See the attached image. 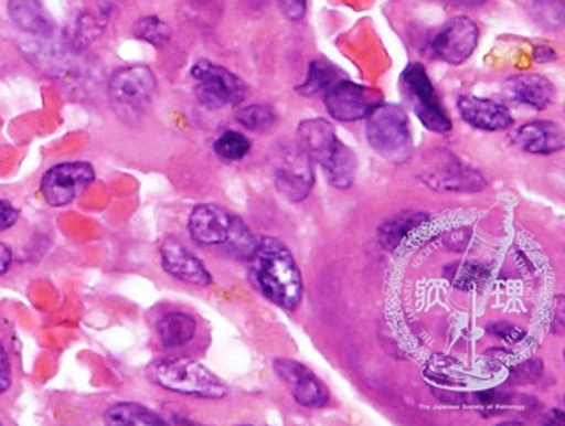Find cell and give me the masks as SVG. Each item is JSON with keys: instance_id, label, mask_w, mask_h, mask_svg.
Segmentation results:
<instances>
[{"instance_id": "obj_1", "label": "cell", "mask_w": 565, "mask_h": 426, "mask_svg": "<svg viewBox=\"0 0 565 426\" xmlns=\"http://www.w3.org/2000/svg\"><path fill=\"white\" fill-rule=\"evenodd\" d=\"M250 262L252 277L268 301L287 311L299 308L305 292L302 274L286 243L262 236Z\"/></svg>"}, {"instance_id": "obj_2", "label": "cell", "mask_w": 565, "mask_h": 426, "mask_svg": "<svg viewBox=\"0 0 565 426\" xmlns=\"http://www.w3.org/2000/svg\"><path fill=\"white\" fill-rule=\"evenodd\" d=\"M312 162L327 172L333 188L349 189L356 173V157L343 141L338 140L334 126L327 119H306L299 125L298 141Z\"/></svg>"}, {"instance_id": "obj_3", "label": "cell", "mask_w": 565, "mask_h": 426, "mask_svg": "<svg viewBox=\"0 0 565 426\" xmlns=\"http://www.w3.org/2000/svg\"><path fill=\"white\" fill-rule=\"evenodd\" d=\"M192 239L202 246H223L236 258L250 260L257 251L258 238L246 224L217 204H199L192 210L188 224Z\"/></svg>"}, {"instance_id": "obj_4", "label": "cell", "mask_w": 565, "mask_h": 426, "mask_svg": "<svg viewBox=\"0 0 565 426\" xmlns=\"http://www.w3.org/2000/svg\"><path fill=\"white\" fill-rule=\"evenodd\" d=\"M151 383L170 393L201 400H223L228 387L210 369L191 359H163L150 368Z\"/></svg>"}, {"instance_id": "obj_5", "label": "cell", "mask_w": 565, "mask_h": 426, "mask_svg": "<svg viewBox=\"0 0 565 426\" xmlns=\"http://www.w3.org/2000/svg\"><path fill=\"white\" fill-rule=\"evenodd\" d=\"M367 143L382 159L403 163L412 157L413 138L406 110L396 104H379L367 116Z\"/></svg>"}, {"instance_id": "obj_6", "label": "cell", "mask_w": 565, "mask_h": 426, "mask_svg": "<svg viewBox=\"0 0 565 426\" xmlns=\"http://www.w3.org/2000/svg\"><path fill=\"white\" fill-rule=\"evenodd\" d=\"M419 179L423 184L438 192L473 194L486 188L482 173L448 150H434L426 155L419 170Z\"/></svg>"}, {"instance_id": "obj_7", "label": "cell", "mask_w": 565, "mask_h": 426, "mask_svg": "<svg viewBox=\"0 0 565 426\" xmlns=\"http://www.w3.org/2000/svg\"><path fill=\"white\" fill-rule=\"evenodd\" d=\"M191 77L195 82V97L206 109L238 106L248 96V85L238 75L211 60H198L191 68Z\"/></svg>"}, {"instance_id": "obj_8", "label": "cell", "mask_w": 565, "mask_h": 426, "mask_svg": "<svg viewBox=\"0 0 565 426\" xmlns=\"http://www.w3.org/2000/svg\"><path fill=\"white\" fill-rule=\"evenodd\" d=\"M157 87V78L148 66H125L110 77L109 100L118 115H143L153 104Z\"/></svg>"}, {"instance_id": "obj_9", "label": "cell", "mask_w": 565, "mask_h": 426, "mask_svg": "<svg viewBox=\"0 0 565 426\" xmlns=\"http://www.w3.org/2000/svg\"><path fill=\"white\" fill-rule=\"evenodd\" d=\"M273 179L279 194L290 203H301L315 185V162L299 145L280 147L273 155Z\"/></svg>"}, {"instance_id": "obj_10", "label": "cell", "mask_w": 565, "mask_h": 426, "mask_svg": "<svg viewBox=\"0 0 565 426\" xmlns=\"http://www.w3.org/2000/svg\"><path fill=\"white\" fill-rule=\"evenodd\" d=\"M401 82H403L404 93L412 100L415 115L418 116L426 129L440 132V135L451 131V119L445 113L440 97H438L422 63H412L403 72Z\"/></svg>"}, {"instance_id": "obj_11", "label": "cell", "mask_w": 565, "mask_h": 426, "mask_svg": "<svg viewBox=\"0 0 565 426\" xmlns=\"http://www.w3.org/2000/svg\"><path fill=\"white\" fill-rule=\"evenodd\" d=\"M96 181V170L87 162H65L41 177V194L53 207L68 206Z\"/></svg>"}, {"instance_id": "obj_12", "label": "cell", "mask_w": 565, "mask_h": 426, "mask_svg": "<svg viewBox=\"0 0 565 426\" xmlns=\"http://www.w3.org/2000/svg\"><path fill=\"white\" fill-rule=\"evenodd\" d=\"M382 103V94L350 81H338L324 96L328 115L340 123L360 121Z\"/></svg>"}, {"instance_id": "obj_13", "label": "cell", "mask_w": 565, "mask_h": 426, "mask_svg": "<svg viewBox=\"0 0 565 426\" xmlns=\"http://www.w3.org/2000/svg\"><path fill=\"white\" fill-rule=\"evenodd\" d=\"M479 26L467 15H457L440 28L431 40V50L450 65H462L478 49Z\"/></svg>"}, {"instance_id": "obj_14", "label": "cell", "mask_w": 565, "mask_h": 426, "mask_svg": "<svg viewBox=\"0 0 565 426\" xmlns=\"http://www.w3.org/2000/svg\"><path fill=\"white\" fill-rule=\"evenodd\" d=\"M274 371L289 386L294 400L306 408H323L330 401V391L327 390L315 372L309 371L301 362L292 359H276Z\"/></svg>"}, {"instance_id": "obj_15", "label": "cell", "mask_w": 565, "mask_h": 426, "mask_svg": "<svg viewBox=\"0 0 565 426\" xmlns=\"http://www.w3.org/2000/svg\"><path fill=\"white\" fill-rule=\"evenodd\" d=\"M160 257H162L163 270L173 279L201 287L210 286L213 283V276L204 267V264L189 252L188 246L177 239L169 238L163 243Z\"/></svg>"}, {"instance_id": "obj_16", "label": "cell", "mask_w": 565, "mask_h": 426, "mask_svg": "<svg viewBox=\"0 0 565 426\" xmlns=\"http://www.w3.org/2000/svg\"><path fill=\"white\" fill-rule=\"evenodd\" d=\"M460 118L482 131H503L513 126V116L504 104L484 97L462 96L457 103Z\"/></svg>"}, {"instance_id": "obj_17", "label": "cell", "mask_w": 565, "mask_h": 426, "mask_svg": "<svg viewBox=\"0 0 565 426\" xmlns=\"http://www.w3.org/2000/svg\"><path fill=\"white\" fill-rule=\"evenodd\" d=\"M511 140L526 153L552 155L564 148V129L552 121L526 123L514 129Z\"/></svg>"}, {"instance_id": "obj_18", "label": "cell", "mask_w": 565, "mask_h": 426, "mask_svg": "<svg viewBox=\"0 0 565 426\" xmlns=\"http://www.w3.org/2000/svg\"><path fill=\"white\" fill-rule=\"evenodd\" d=\"M504 94L513 103L533 107L536 110H544L554 100L555 88L544 75L523 74L511 77L504 84Z\"/></svg>"}, {"instance_id": "obj_19", "label": "cell", "mask_w": 565, "mask_h": 426, "mask_svg": "<svg viewBox=\"0 0 565 426\" xmlns=\"http://www.w3.org/2000/svg\"><path fill=\"white\" fill-rule=\"evenodd\" d=\"M8 12L11 21L24 33L43 38L55 33V22L41 0H8Z\"/></svg>"}, {"instance_id": "obj_20", "label": "cell", "mask_w": 565, "mask_h": 426, "mask_svg": "<svg viewBox=\"0 0 565 426\" xmlns=\"http://www.w3.org/2000/svg\"><path fill=\"white\" fill-rule=\"evenodd\" d=\"M426 221H428V214L422 211H401L379 226V242L387 251H396L401 242Z\"/></svg>"}, {"instance_id": "obj_21", "label": "cell", "mask_w": 565, "mask_h": 426, "mask_svg": "<svg viewBox=\"0 0 565 426\" xmlns=\"http://www.w3.org/2000/svg\"><path fill=\"white\" fill-rule=\"evenodd\" d=\"M198 323L188 312L172 311L157 323L158 339L167 349L188 345L195 337Z\"/></svg>"}, {"instance_id": "obj_22", "label": "cell", "mask_w": 565, "mask_h": 426, "mask_svg": "<svg viewBox=\"0 0 565 426\" xmlns=\"http://www.w3.org/2000/svg\"><path fill=\"white\" fill-rule=\"evenodd\" d=\"M107 425H166L167 419L138 403H118L104 413Z\"/></svg>"}, {"instance_id": "obj_23", "label": "cell", "mask_w": 565, "mask_h": 426, "mask_svg": "<svg viewBox=\"0 0 565 426\" xmlns=\"http://www.w3.org/2000/svg\"><path fill=\"white\" fill-rule=\"evenodd\" d=\"M489 274L484 265L476 262H456L445 268V277L450 280L451 286L463 290H478L488 283Z\"/></svg>"}, {"instance_id": "obj_24", "label": "cell", "mask_w": 565, "mask_h": 426, "mask_svg": "<svg viewBox=\"0 0 565 426\" xmlns=\"http://www.w3.org/2000/svg\"><path fill=\"white\" fill-rule=\"evenodd\" d=\"M334 82H338L337 68L323 60H312L306 81L299 85L298 93L306 97L316 96L321 90H328Z\"/></svg>"}, {"instance_id": "obj_25", "label": "cell", "mask_w": 565, "mask_h": 426, "mask_svg": "<svg viewBox=\"0 0 565 426\" xmlns=\"http://www.w3.org/2000/svg\"><path fill=\"white\" fill-rule=\"evenodd\" d=\"M132 34L145 43L163 49L170 40V28L166 21L157 18V15H147V18L138 19L132 26Z\"/></svg>"}, {"instance_id": "obj_26", "label": "cell", "mask_w": 565, "mask_h": 426, "mask_svg": "<svg viewBox=\"0 0 565 426\" xmlns=\"http://www.w3.org/2000/svg\"><path fill=\"white\" fill-rule=\"evenodd\" d=\"M252 143L248 138L239 131H226L214 141V153L220 159L236 162V160L245 159L250 153Z\"/></svg>"}, {"instance_id": "obj_27", "label": "cell", "mask_w": 565, "mask_h": 426, "mask_svg": "<svg viewBox=\"0 0 565 426\" xmlns=\"http://www.w3.org/2000/svg\"><path fill=\"white\" fill-rule=\"evenodd\" d=\"M107 26V14L99 12H82L81 18L75 22L74 43L77 46H87L103 34Z\"/></svg>"}, {"instance_id": "obj_28", "label": "cell", "mask_w": 565, "mask_h": 426, "mask_svg": "<svg viewBox=\"0 0 565 426\" xmlns=\"http://www.w3.org/2000/svg\"><path fill=\"white\" fill-rule=\"evenodd\" d=\"M276 110L267 104H254L236 115V121L250 131H267L276 125Z\"/></svg>"}, {"instance_id": "obj_29", "label": "cell", "mask_w": 565, "mask_h": 426, "mask_svg": "<svg viewBox=\"0 0 565 426\" xmlns=\"http://www.w3.org/2000/svg\"><path fill=\"white\" fill-rule=\"evenodd\" d=\"M532 11L545 26L558 28L564 19L562 0H532Z\"/></svg>"}, {"instance_id": "obj_30", "label": "cell", "mask_w": 565, "mask_h": 426, "mask_svg": "<svg viewBox=\"0 0 565 426\" xmlns=\"http://www.w3.org/2000/svg\"><path fill=\"white\" fill-rule=\"evenodd\" d=\"M489 333L508 343L522 342L525 339V331L511 323H494L489 327Z\"/></svg>"}, {"instance_id": "obj_31", "label": "cell", "mask_w": 565, "mask_h": 426, "mask_svg": "<svg viewBox=\"0 0 565 426\" xmlns=\"http://www.w3.org/2000/svg\"><path fill=\"white\" fill-rule=\"evenodd\" d=\"M280 11L289 21L298 22L308 12V0H279Z\"/></svg>"}, {"instance_id": "obj_32", "label": "cell", "mask_w": 565, "mask_h": 426, "mask_svg": "<svg viewBox=\"0 0 565 426\" xmlns=\"http://www.w3.org/2000/svg\"><path fill=\"white\" fill-rule=\"evenodd\" d=\"M12 384L11 362L4 345L0 343V394L8 393Z\"/></svg>"}, {"instance_id": "obj_33", "label": "cell", "mask_w": 565, "mask_h": 426, "mask_svg": "<svg viewBox=\"0 0 565 426\" xmlns=\"http://www.w3.org/2000/svg\"><path fill=\"white\" fill-rule=\"evenodd\" d=\"M19 220V210L11 203L0 199V232L12 228Z\"/></svg>"}, {"instance_id": "obj_34", "label": "cell", "mask_w": 565, "mask_h": 426, "mask_svg": "<svg viewBox=\"0 0 565 426\" xmlns=\"http://www.w3.org/2000/svg\"><path fill=\"white\" fill-rule=\"evenodd\" d=\"M533 56H535L539 63H547L554 62V60L557 58V53H555V50L548 46V44H539V46H535Z\"/></svg>"}, {"instance_id": "obj_35", "label": "cell", "mask_w": 565, "mask_h": 426, "mask_svg": "<svg viewBox=\"0 0 565 426\" xmlns=\"http://www.w3.org/2000/svg\"><path fill=\"white\" fill-rule=\"evenodd\" d=\"M11 264H12L11 248H9L8 245H4V243L0 242V276H2V274L8 273L9 267H11Z\"/></svg>"}, {"instance_id": "obj_36", "label": "cell", "mask_w": 565, "mask_h": 426, "mask_svg": "<svg viewBox=\"0 0 565 426\" xmlns=\"http://www.w3.org/2000/svg\"><path fill=\"white\" fill-rule=\"evenodd\" d=\"M448 2H456V4L460 6H469V8H473V6L486 4V0H448Z\"/></svg>"}]
</instances>
